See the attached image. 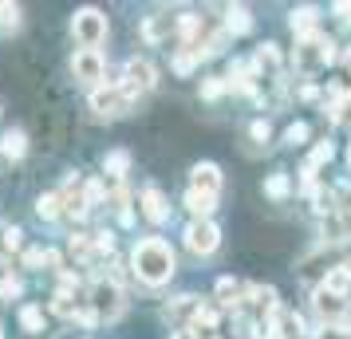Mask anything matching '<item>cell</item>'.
<instances>
[{"label":"cell","mask_w":351,"mask_h":339,"mask_svg":"<svg viewBox=\"0 0 351 339\" xmlns=\"http://www.w3.org/2000/svg\"><path fill=\"white\" fill-rule=\"evenodd\" d=\"M130 268H134V276H138L143 284L158 288V284H166L178 268L174 249L162 241V237H143V241L134 244V253H130Z\"/></svg>","instance_id":"obj_1"},{"label":"cell","mask_w":351,"mask_h":339,"mask_svg":"<svg viewBox=\"0 0 351 339\" xmlns=\"http://www.w3.org/2000/svg\"><path fill=\"white\" fill-rule=\"evenodd\" d=\"M71 253H75V257H87V253H91V237H87V233H71Z\"/></svg>","instance_id":"obj_33"},{"label":"cell","mask_w":351,"mask_h":339,"mask_svg":"<svg viewBox=\"0 0 351 339\" xmlns=\"http://www.w3.org/2000/svg\"><path fill=\"white\" fill-rule=\"evenodd\" d=\"M138 201H143V217L150 221V225H162V221H170V205H166V197H162L158 186H146Z\"/></svg>","instance_id":"obj_9"},{"label":"cell","mask_w":351,"mask_h":339,"mask_svg":"<svg viewBox=\"0 0 351 339\" xmlns=\"http://www.w3.org/2000/svg\"><path fill=\"white\" fill-rule=\"evenodd\" d=\"M87 307L95 312V320H119L123 307H127V296H123V288L111 276H99L91 284V292H87Z\"/></svg>","instance_id":"obj_2"},{"label":"cell","mask_w":351,"mask_h":339,"mask_svg":"<svg viewBox=\"0 0 351 339\" xmlns=\"http://www.w3.org/2000/svg\"><path fill=\"white\" fill-rule=\"evenodd\" d=\"M190 312L197 316V296H178V304L166 307V316H170V320H186Z\"/></svg>","instance_id":"obj_24"},{"label":"cell","mask_w":351,"mask_h":339,"mask_svg":"<svg viewBox=\"0 0 351 339\" xmlns=\"http://www.w3.org/2000/svg\"><path fill=\"white\" fill-rule=\"evenodd\" d=\"M103 194H107V186H103V181H87V186H83V210H87V205H99V201H103Z\"/></svg>","instance_id":"obj_28"},{"label":"cell","mask_w":351,"mask_h":339,"mask_svg":"<svg viewBox=\"0 0 351 339\" xmlns=\"http://www.w3.org/2000/svg\"><path fill=\"white\" fill-rule=\"evenodd\" d=\"M193 67H197V51H193V48H186V51H178V55H174V71H178V75H190Z\"/></svg>","instance_id":"obj_27"},{"label":"cell","mask_w":351,"mask_h":339,"mask_svg":"<svg viewBox=\"0 0 351 339\" xmlns=\"http://www.w3.org/2000/svg\"><path fill=\"white\" fill-rule=\"evenodd\" d=\"M332 12L339 16V24H343V28H351V0H339V4H332Z\"/></svg>","instance_id":"obj_38"},{"label":"cell","mask_w":351,"mask_h":339,"mask_svg":"<svg viewBox=\"0 0 351 339\" xmlns=\"http://www.w3.org/2000/svg\"><path fill=\"white\" fill-rule=\"evenodd\" d=\"M225 32H233V36H245V32H253V16H249V8H229L225 12Z\"/></svg>","instance_id":"obj_17"},{"label":"cell","mask_w":351,"mask_h":339,"mask_svg":"<svg viewBox=\"0 0 351 339\" xmlns=\"http://www.w3.org/2000/svg\"><path fill=\"white\" fill-rule=\"evenodd\" d=\"M60 205H64V197H60V194H40L36 213H40L44 221H56V217H60Z\"/></svg>","instance_id":"obj_20"},{"label":"cell","mask_w":351,"mask_h":339,"mask_svg":"<svg viewBox=\"0 0 351 339\" xmlns=\"http://www.w3.org/2000/svg\"><path fill=\"white\" fill-rule=\"evenodd\" d=\"M319 288L335 292V296H348V288H351V276L343 273V268H332V273H328V280H324Z\"/></svg>","instance_id":"obj_22"},{"label":"cell","mask_w":351,"mask_h":339,"mask_svg":"<svg viewBox=\"0 0 351 339\" xmlns=\"http://www.w3.org/2000/svg\"><path fill=\"white\" fill-rule=\"evenodd\" d=\"M332 154H335V146H332V142H319L316 150H312V158H308V170L316 174V170L324 166V162H332Z\"/></svg>","instance_id":"obj_25"},{"label":"cell","mask_w":351,"mask_h":339,"mask_svg":"<svg viewBox=\"0 0 351 339\" xmlns=\"http://www.w3.org/2000/svg\"><path fill=\"white\" fill-rule=\"evenodd\" d=\"M154 83H158L154 79V67L134 55V60H127V67H123V87H119V91H123V99H138L143 91H150Z\"/></svg>","instance_id":"obj_5"},{"label":"cell","mask_w":351,"mask_h":339,"mask_svg":"<svg viewBox=\"0 0 351 339\" xmlns=\"http://www.w3.org/2000/svg\"><path fill=\"white\" fill-rule=\"evenodd\" d=\"M265 194L276 197V201H285V197L292 194V178H288V174H272V178L265 181Z\"/></svg>","instance_id":"obj_21"},{"label":"cell","mask_w":351,"mask_h":339,"mask_svg":"<svg viewBox=\"0 0 351 339\" xmlns=\"http://www.w3.org/2000/svg\"><path fill=\"white\" fill-rule=\"evenodd\" d=\"M312 307H316V316L319 320H328V323H335L339 316H343V296H335V292H328V288H316V296H312Z\"/></svg>","instance_id":"obj_11"},{"label":"cell","mask_w":351,"mask_h":339,"mask_svg":"<svg viewBox=\"0 0 351 339\" xmlns=\"http://www.w3.org/2000/svg\"><path fill=\"white\" fill-rule=\"evenodd\" d=\"M348 162H351V146H348Z\"/></svg>","instance_id":"obj_44"},{"label":"cell","mask_w":351,"mask_h":339,"mask_svg":"<svg viewBox=\"0 0 351 339\" xmlns=\"http://www.w3.org/2000/svg\"><path fill=\"white\" fill-rule=\"evenodd\" d=\"M348 221H351V213H348Z\"/></svg>","instance_id":"obj_45"},{"label":"cell","mask_w":351,"mask_h":339,"mask_svg":"<svg viewBox=\"0 0 351 339\" xmlns=\"http://www.w3.org/2000/svg\"><path fill=\"white\" fill-rule=\"evenodd\" d=\"M316 24H319V12L312 8V4H304V8H292V16H288V28L300 36V40L316 36Z\"/></svg>","instance_id":"obj_12"},{"label":"cell","mask_w":351,"mask_h":339,"mask_svg":"<svg viewBox=\"0 0 351 339\" xmlns=\"http://www.w3.org/2000/svg\"><path fill=\"white\" fill-rule=\"evenodd\" d=\"M304 138H308V123H292V127L285 130V142L288 146H300Z\"/></svg>","instance_id":"obj_32"},{"label":"cell","mask_w":351,"mask_h":339,"mask_svg":"<svg viewBox=\"0 0 351 339\" xmlns=\"http://www.w3.org/2000/svg\"><path fill=\"white\" fill-rule=\"evenodd\" d=\"M221 95H225V79L209 75V79L202 83V99H209V103H213V99H221Z\"/></svg>","instance_id":"obj_30"},{"label":"cell","mask_w":351,"mask_h":339,"mask_svg":"<svg viewBox=\"0 0 351 339\" xmlns=\"http://www.w3.org/2000/svg\"><path fill=\"white\" fill-rule=\"evenodd\" d=\"M186 210L193 213V221H209V213L217 210V197H209V194H197V190H190V194H186Z\"/></svg>","instance_id":"obj_15"},{"label":"cell","mask_w":351,"mask_h":339,"mask_svg":"<svg viewBox=\"0 0 351 339\" xmlns=\"http://www.w3.org/2000/svg\"><path fill=\"white\" fill-rule=\"evenodd\" d=\"M0 28H20V4H0Z\"/></svg>","instance_id":"obj_29"},{"label":"cell","mask_w":351,"mask_h":339,"mask_svg":"<svg viewBox=\"0 0 351 339\" xmlns=\"http://www.w3.org/2000/svg\"><path fill=\"white\" fill-rule=\"evenodd\" d=\"M217 292H221V296H229V292H237V284H233V280L225 276V280H217Z\"/></svg>","instance_id":"obj_40"},{"label":"cell","mask_w":351,"mask_h":339,"mask_svg":"<svg viewBox=\"0 0 351 339\" xmlns=\"http://www.w3.org/2000/svg\"><path fill=\"white\" fill-rule=\"evenodd\" d=\"M276 64H280V51H276V44H261L253 67H276Z\"/></svg>","instance_id":"obj_26"},{"label":"cell","mask_w":351,"mask_h":339,"mask_svg":"<svg viewBox=\"0 0 351 339\" xmlns=\"http://www.w3.org/2000/svg\"><path fill=\"white\" fill-rule=\"evenodd\" d=\"M20 296H24V280H20V276H0V300H8V304H12V300H20Z\"/></svg>","instance_id":"obj_23"},{"label":"cell","mask_w":351,"mask_h":339,"mask_svg":"<svg viewBox=\"0 0 351 339\" xmlns=\"http://www.w3.org/2000/svg\"><path fill=\"white\" fill-rule=\"evenodd\" d=\"M249 134H253L256 142H269V134H272V127H269V123H265V118H256L253 127H249Z\"/></svg>","instance_id":"obj_37"},{"label":"cell","mask_w":351,"mask_h":339,"mask_svg":"<svg viewBox=\"0 0 351 339\" xmlns=\"http://www.w3.org/2000/svg\"><path fill=\"white\" fill-rule=\"evenodd\" d=\"M123 107H127V99L119 87H95L91 91V111L95 114H119Z\"/></svg>","instance_id":"obj_10"},{"label":"cell","mask_w":351,"mask_h":339,"mask_svg":"<svg viewBox=\"0 0 351 339\" xmlns=\"http://www.w3.org/2000/svg\"><path fill=\"white\" fill-rule=\"evenodd\" d=\"M217 244H221V229L213 225V221H190L186 225V249H190L193 257L217 253Z\"/></svg>","instance_id":"obj_6"},{"label":"cell","mask_w":351,"mask_h":339,"mask_svg":"<svg viewBox=\"0 0 351 339\" xmlns=\"http://www.w3.org/2000/svg\"><path fill=\"white\" fill-rule=\"evenodd\" d=\"M292 60H296V67L308 71V75H312V71H324V67L335 60V44L328 40V36L316 32V36H308V40L296 44V55H292Z\"/></svg>","instance_id":"obj_4"},{"label":"cell","mask_w":351,"mask_h":339,"mask_svg":"<svg viewBox=\"0 0 351 339\" xmlns=\"http://www.w3.org/2000/svg\"><path fill=\"white\" fill-rule=\"evenodd\" d=\"M71 36H75L80 48L99 51V44L107 40V16H103L99 8H80V12L71 16Z\"/></svg>","instance_id":"obj_3"},{"label":"cell","mask_w":351,"mask_h":339,"mask_svg":"<svg viewBox=\"0 0 351 339\" xmlns=\"http://www.w3.org/2000/svg\"><path fill=\"white\" fill-rule=\"evenodd\" d=\"M71 71H75V79L80 83H99L103 79V51H87V48H80L75 55H71Z\"/></svg>","instance_id":"obj_7"},{"label":"cell","mask_w":351,"mask_h":339,"mask_svg":"<svg viewBox=\"0 0 351 339\" xmlns=\"http://www.w3.org/2000/svg\"><path fill=\"white\" fill-rule=\"evenodd\" d=\"M174 28H178V20H170V16H162V12H158V16H150L143 24V40H146V44H162Z\"/></svg>","instance_id":"obj_13"},{"label":"cell","mask_w":351,"mask_h":339,"mask_svg":"<svg viewBox=\"0 0 351 339\" xmlns=\"http://www.w3.org/2000/svg\"><path fill=\"white\" fill-rule=\"evenodd\" d=\"M316 213L332 217V190H316Z\"/></svg>","instance_id":"obj_39"},{"label":"cell","mask_w":351,"mask_h":339,"mask_svg":"<svg viewBox=\"0 0 351 339\" xmlns=\"http://www.w3.org/2000/svg\"><path fill=\"white\" fill-rule=\"evenodd\" d=\"M190 190L217 197L221 194V166H213V162H197V166L190 170Z\"/></svg>","instance_id":"obj_8"},{"label":"cell","mask_w":351,"mask_h":339,"mask_svg":"<svg viewBox=\"0 0 351 339\" xmlns=\"http://www.w3.org/2000/svg\"><path fill=\"white\" fill-rule=\"evenodd\" d=\"M193 327H217V312H213V307H197Z\"/></svg>","instance_id":"obj_34"},{"label":"cell","mask_w":351,"mask_h":339,"mask_svg":"<svg viewBox=\"0 0 351 339\" xmlns=\"http://www.w3.org/2000/svg\"><path fill=\"white\" fill-rule=\"evenodd\" d=\"M0 339H4V323H0Z\"/></svg>","instance_id":"obj_43"},{"label":"cell","mask_w":351,"mask_h":339,"mask_svg":"<svg viewBox=\"0 0 351 339\" xmlns=\"http://www.w3.org/2000/svg\"><path fill=\"white\" fill-rule=\"evenodd\" d=\"M24 150H28V138H24V130H4V138H0V154L4 158H24Z\"/></svg>","instance_id":"obj_16"},{"label":"cell","mask_w":351,"mask_h":339,"mask_svg":"<svg viewBox=\"0 0 351 339\" xmlns=\"http://www.w3.org/2000/svg\"><path fill=\"white\" fill-rule=\"evenodd\" d=\"M343 60H348V67H351V51H348V55H343Z\"/></svg>","instance_id":"obj_42"},{"label":"cell","mask_w":351,"mask_h":339,"mask_svg":"<svg viewBox=\"0 0 351 339\" xmlns=\"http://www.w3.org/2000/svg\"><path fill=\"white\" fill-rule=\"evenodd\" d=\"M103 170H107V178H123L130 170V150H111V154H103Z\"/></svg>","instance_id":"obj_18"},{"label":"cell","mask_w":351,"mask_h":339,"mask_svg":"<svg viewBox=\"0 0 351 339\" xmlns=\"http://www.w3.org/2000/svg\"><path fill=\"white\" fill-rule=\"evenodd\" d=\"M20 327H24V331H44V307L40 304H24L20 307Z\"/></svg>","instance_id":"obj_19"},{"label":"cell","mask_w":351,"mask_h":339,"mask_svg":"<svg viewBox=\"0 0 351 339\" xmlns=\"http://www.w3.org/2000/svg\"><path fill=\"white\" fill-rule=\"evenodd\" d=\"M343 273H348V276H351V260H348V264H343Z\"/></svg>","instance_id":"obj_41"},{"label":"cell","mask_w":351,"mask_h":339,"mask_svg":"<svg viewBox=\"0 0 351 339\" xmlns=\"http://www.w3.org/2000/svg\"><path fill=\"white\" fill-rule=\"evenodd\" d=\"M328 111H332V123H351V95L339 99V103H332Z\"/></svg>","instance_id":"obj_31"},{"label":"cell","mask_w":351,"mask_h":339,"mask_svg":"<svg viewBox=\"0 0 351 339\" xmlns=\"http://www.w3.org/2000/svg\"><path fill=\"white\" fill-rule=\"evenodd\" d=\"M202 32H206V20L186 12V16H178V36L186 40V48H197L202 44Z\"/></svg>","instance_id":"obj_14"},{"label":"cell","mask_w":351,"mask_h":339,"mask_svg":"<svg viewBox=\"0 0 351 339\" xmlns=\"http://www.w3.org/2000/svg\"><path fill=\"white\" fill-rule=\"evenodd\" d=\"M285 327H288V336H312V331H308V323H304L300 320V316H288V320H285Z\"/></svg>","instance_id":"obj_36"},{"label":"cell","mask_w":351,"mask_h":339,"mask_svg":"<svg viewBox=\"0 0 351 339\" xmlns=\"http://www.w3.org/2000/svg\"><path fill=\"white\" fill-rule=\"evenodd\" d=\"M44 260H48V249H28L24 253V268H40Z\"/></svg>","instance_id":"obj_35"}]
</instances>
